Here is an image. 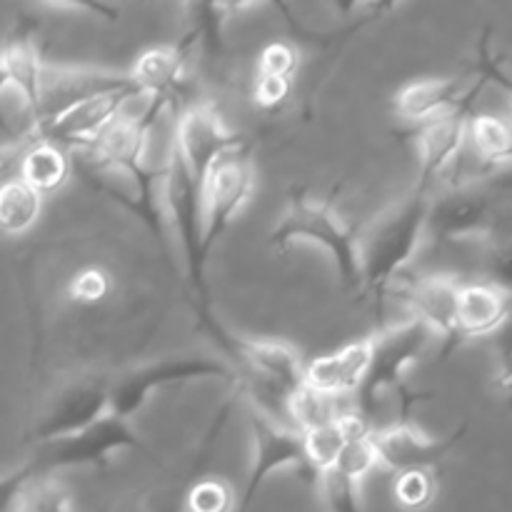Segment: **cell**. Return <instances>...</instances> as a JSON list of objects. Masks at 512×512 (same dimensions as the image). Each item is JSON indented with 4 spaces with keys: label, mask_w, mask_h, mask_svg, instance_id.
Returning a JSON list of instances; mask_svg holds the SVG:
<instances>
[{
    "label": "cell",
    "mask_w": 512,
    "mask_h": 512,
    "mask_svg": "<svg viewBox=\"0 0 512 512\" xmlns=\"http://www.w3.org/2000/svg\"><path fill=\"white\" fill-rule=\"evenodd\" d=\"M430 195L415 190L395 208H388L365 238H360V293L383 305V298L418 255L428 235Z\"/></svg>",
    "instance_id": "obj_1"
},
{
    "label": "cell",
    "mask_w": 512,
    "mask_h": 512,
    "mask_svg": "<svg viewBox=\"0 0 512 512\" xmlns=\"http://www.w3.org/2000/svg\"><path fill=\"white\" fill-rule=\"evenodd\" d=\"M293 243L323 248L333 258L345 290L360 293V235L340 218L333 205L310 198L303 190L290 193L288 205L270 233V245L283 250Z\"/></svg>",
    "instance_id": "obj_2"
},
{
    "label": "cell",
    "mask_w": 512,
    "mask_h": 512,
    "mask_svg": "<svg viewBox=\"0 0 512 512\" xmlns=\"http://www.w3.org/2000/svg\"><path fill=\"white\" fill-rule=\"evenodd\" d=\"M190 380H225L238 383V373L225 358H213L205 353L170 355V358L150 360L140 368L128 370L118 380H110V413L130 420L145 408L155 393L170 385L190 383Z\"/></svg>",
    "instance_id": "obj_3"
},
{
    "label": "cell",
    "mask_w": 512,
    "mask_h": 512,
    "mask_svg": "<svg viewBox=\"0 0 512 512\" xmlns=\"http://www.w3.org/2000/svg\"><path fill=\"white\" fill-rule=\"evenodd\" d=\"M430 338H433V333L415 318L400 320V323L383 328L378 335L368 338V373H365L363 383L355 393L360 418L368 420V415H373L375 405L388 390H403L405 373H408L410 365L418 363L420 355L428 348Z\"/></svg>",
    "instance_id": "obj_4"
},
{
    "label": "cell",
    "mask_w": 512,
    "mask_h": 512,
    "mask_svg": "<svg viewBox=\"0 0 512 512\" xmlns=\"http://www.w3.org/2000/svg\"><path fill=\"white\" fill-rule=\"evenodd\" d=\"M173 143L175 153H178L180 163L188 170L193 188L198 190L200 198H203L205 183H208V175L213 173L215 165L225 155L245 150L240 135H235L223 123L218 110L208 103L180 105L178 115H175Z\"/></svg>",
    "instance_id": "obj_5"
},
{
    "label": "cell",
    "mask_w": 512,
    "mask_h": 512,
    "mask_svg": "<svg viewBox=\"0 0 512 512\" xmlns=\"http://www.w3.org/2000/svg\"><path fill=\"white\" fill-rule=\"evenodd\" d=\"M120 450H133V453L153 455L145 440L133 430L130 420L118 418L115 413H105L80 433L60 438L55 443L43 445V463L35 460V465H43L48 470L65 468H103L110 455Z\"/></svg>",
    "instance_id": "obj_6"
},
{
    "label": "cell",
    "mask_w": 512,
    "mask_h": 512,
    "mask_svg": "<svg viewBox=\"0 0 512 512\" xmlns=\"http://www.w3.org/2000/svg\"><path fill=\"white\" fill-rule=\"evenodd\" d=\"M255 173L245 150L230 153L208 175L203 190V218H200V258L208 265L210 250L228 233L240 210L253 195Z\"/></svg>",
    "instance_id": "obj_7"
},
{
    "label": "cell",
    "mask_w": 512,
    "mask_h": 512,
    "mask_svg": "<svg viewBox=\"0 0 512 512\" xmlns=\"http://www.w3.org/2000/svg\"><path fill=\"white\" fill-rule=\"evenodd\" d=\"M248 420L250 438H253V468H250L243 498H240L235 512H250L263 485L280 470H295L308 483L315 480L313 470H310L308 460H305L303 435L275 423L273 418H268V415H263L255 408L248 410Z\"/></svg>",
    "instance_id": "obj_8"
},
{
    "label": "cell",
    "mask_w": 512,
    "mask_h": 512,
    "mask_svg": "<svg viewBox=\"0 0 512 512\" xmlns=\"http://www.w3.org/2000/svg\"><path fill=\"white\" fill-rule=\"evenodd\" d=\"M140 95V90L135 88L133 80H128L115 88L103 90V93H95L90 98L78 100V103L68 105L60 113L50 115L48 120L38 125V135L35 138L45 140V143H53L58 148H75L83 150L85 145L93 143L115 118L125 110V105L133 103Z\"/></svg>",
    "instance_id": "obj_9"
},
{
    "label": "cell",
    "mask_w": 512,
    "mask_h": 512,
    "mask_svg": "<svg viewBox=\"0 0 512 512\" xmlns=\"http://www.w3.org/2000/svg\"><path fill=\"white\" fill-rule=\"evenodd\" d=\"M465 433H468V425L455 430L448 438H430L408 420H400L385 428H370L368 443L373 448L375 465H383L393 473H410V470L430 473L465 438Z\"/></svg>",
    "instance_id": "obj_10"
},
{
    "label": "cell",
    "mask_w": 512,
    "mask_h": 512,
    "mask_svg": "<svg viewBox=\"0 0 512 512\" xmlns=\"http://www.w3.org/2000/svg\"><path fill=\"white\" fill-rule=\"evenodd\" d=\"M110 410V380L83 378L73 380L50 398L43 415L35 420L33 440L35 443H55L60 438L80 433L103 418Z\"/></svg>",
    "instance_id": "obj_11"
},
{
    "label": "cell",
    "mask_w": 512,
    "mask_h": 512,
    "mask_svg": "<svg viewBox=\"0 0 512 512\" xmlns=\"http://www.w3.org/2000/svg\"><path fill=\"white\" fill-rule=\"evenodd\" d=\"M495 205L483 188L473 183L450 185L448 190L430 195L428 235L440 243L483 238L493 233Z\"/></svg>",
    "instance_id": "obj_12"
},
{
    "label": "cell",
    "mask_w": 512,
    "mask_h": 512,
    "mask_svg": "<svg viewBox=\"0 0 512 512\" xmlns=\"http://www.w3.org/2000/svg\"><path fill=\"white\" fill-rule=\"evenodd\" d=\"M473 98L463 100L458 108L448 110L440 118L420 125L415 143H418L420 158V183L415 190L430 195V185L443 178L465 153V135H468V120Z\"/></svg>",
    "instance_id": "obj_13"
},
{
    "label": "cell",
    "mask_w": 512,
    "mask_h": 512,
    "mask_svg": "<svg viewBox=\"0 0 512 512\" xmlns=\"http://www.w3.org/2000/svg\"><path fill=\"white\" fill-rule=\"evenodd\" d=\"M460 280L450 275H425V278L405 280L403 285H393L390 290L403 298L410 308V318L420 320L433 335L445 340L443 358L453 353V328H455V305H458Z\"/></svg>",
    "instance_id": "obj_14"
},
{
    "label": "cell",
    "mask_w": 512,
    "mask_h": 512,
    "mask_svg": "<svg viewBox=\"0 0 512 512\" xmlns=\"http://www.w3.org/2000/svg\"><path fill=\"white\" fill-rule=\"evenodd\" d=\"M510 290L500 283H463L455 305L453 350L468 340L493 335L508 323Z\"/></svg>",
    "instance_id": "obj_15"
},
{
    "label": "cell",
    "mask_w": 512,
    "mask_h": 512,
    "mask_svg": "<svg viewBox=\"0 0 512 512\" xmlns=\"http://www.w3.org/2000/svg\"><path fill=\"white\" fill-rule=\"evenodd\" d=\"M125 80H128V73L43 65V73H40L38 120L43 123V120H48L50 115L68 108V105L90 98V95L95 93H103V90L108 88H115V85L125 83Z\"/></svg>",
    "instance_id": "obj_16"
},
{
    "label": "cell",
    "mask_w": 512,
    "mask_h": 512,
    "mask_svg": "<svg viewBox=\"0 0 512 512\" xmlns=\"http://www.w3.org/2000/svg\"><path fill=\"white\" fill-rule=\"evenodd\" d=\"M193 43L188 35L175 45L145 50L128 73L135 88L148 98L178 103L188 83V50Z\"/></svg>",
    "instance_id": "obj_17"
},
{
    "label": "cell",
    "mask_w": 512,
    "mask_h": 512,
    "mask_svg": "<svg viewBox=\"0 0 512 512\" xmlns=\"http://www.w3.org/2000/svg\"><path fill=\"white\" fill-rule=\"evenodd\" d=\"M370 363V340H355L330 355L305 363V385L328 398L358 393Z\"/></svg>",
    "instance_id": "obj_18"
},
{
    "label": "cell",
    "mask_w": 512,
    "mask_h": 512,
    "mask_svg": "<svg viewBox=\"0 0 512 512\" xmlns=\"http://www.w3.org/2000/svg\"><path fill=\"white\" fill-rule=\"evenodd\" d=\"M473 95L465 93L463 78L415 80V83H408L395 95V115L405 123L420 128V125L445 115L448 110L458 108L463 100L473 98Z\"/></svg>",
    "instance_id": "obj_19"
},
{
    "label": "cell",
    "mask_w": 512,
    "mask_h": 512,
    "mask_svg": "<svg viewBox=\"0 0 512 512\" xmlns=\"http://www.w3.org/2000/svg\"><path fill=\"white\" fill-rule=\"evenodd\" d=\"M38 123V98L0 53V133L8 143H30L38 135Z\"/></svg>",
    "instance_id": "obj_20"
},
{
    "label": "cell",
    "mask_w": 512,
    "mask_h": 512,
    "mask_svg": "<svg viewBox=\"0 0 512 512\" xmlns=\"http://www.w3.org/2000/svg\"><path fill=\"white\" fill-rule=\"evenodd\" d=\"M370 430L368 420L360 418L358 413H343L333 423L315 428L303 435L305 460H308L313 478H318L323 470H330L340 460V455L348 450L350 443L363 438ZM315 483V480H313Z\"/></svg>",
    "instance_id": "obj_21"
},
{
    "label": "cell",
    "mask_w": 512,
    "mask_h": 512,
    "mask_svg": "<svg viewBox=\"0 0 512 512\" xmlns=\"http://www.w3.org/2000/svg\"><path fill=\"white\" fill-rule=\"evenodd\" d=\"M70 170H73L70 168V158L65 155L63 148L35 138L25 145L15 178L23 180L28 188H33L43 198V195L58 193L68 183Z\"/></svg>",
    "instance_id": "obj_22"
},
{
    "label": "cell",
    "mask_w": 512,
    "mask_h": 512,
    "mask_svg": "<svg viewBox=\"0 0 512 512\" xmlns=\"http://www.w3.org/2000/svg\"><path fill=\"white\" fill-rule=\"evenodd\" d=\"M465 148L473 150L475 160L488 170H503L512 158V130L510 123L500 115L480 113L470 115Z\"/></svg>",
    "instance_id": "obj_23"
},
{
    "label": "cell",
    "mask_w": 512,
    "mask_h": 512,
    "mask_svg": "<svg viewBox=\"0 0 512 512\" xmlns=\"http://www.w3.org/2000/svg\"><path fill=\"white\" fill-rule=\"evenodd\" d=\"M43 198L20 178L0 183V235H23L38 223Z\"/></svg>",
    "instance_id": "obj_24"
},
{
    "label": "cell",
    "mask_w": 512,
    "mask_h": 512,
    "mask_svg": "<svg viewBox=\"0 0 512 512\" xmlns=\"http://www.w3.org/2000/svg\"><path fill=\"white\" fill-rule=\"evenodd\" d=\"M340 415H343V410H340L338 398L315 393L308 385H303L298 393H293L285 400V420H288V428L300 435L310 433L315 428H323V425L333 423Z\"/></svg>",
    "instance_id": "obj_25"
},
{
    "label": "cell",
    "mask_w": 512,
    "mask_h": 512,
    "mask_svg": "<svg viewBox=\"0 0 512 512\" xmlns=\"http://www.w3.org/2000/svg\"><path fill=\"white\" fill-rule=\"evenodd\" d=\"M360 483L363 480H358L355 475L340 468H330L315 478L313 488L318 490L325 512H365L360 503Z\"/></svg>",
    "instance_id": "obj_26"
},
{
    "label": "cell",
    "mask_w": 512,
    "mask_h": 512,
    "mask_svg": "<svg viewBox=\"0 0 512 512\" xmlns=\"http://www.w3.org/2000/svg\"><path fill=\"white\" fill-rule=\"evenodd\" d=\"M295 73H298V50L290 43H270L265 45L263 53L258 58V78H273L293 83Z\"/></svg>",
    "instance_id": "obj_27"
},
{
    "label": "cell",
    "mask_w": 512,
    "mask_h": 512,
    "mask_svg": "<svg viewBox=\"0 0 512 512\" xmlns=\"http://www.w3.org/2000/svg\"><path fill=\"white\" fill-rule=\"evenodd\" d=\"M185 508L188 512H233V493L223 480H200L188 490Z\"/></svg>",
    "instance_id": "obj_28"
},
{
    "label": "cell",
    "mask_w": 512,
    "mask_h": 512,
    "mask_svg": "<svg viewBox=\"0 0 512 512\" xmlns=\"http://www.w3.org/2000/svg\"><path fill=\"white\" fill-rule=\"evenodd\" d=\"M393 493L403 508L423 510L425 505H430V500H433L435 485H433V478H430V473H423V470H410V473H398Z\"/></svg>",
    "instance_id": "obj_29"
},
{
    "label": "cell",
    "mask_w": 512,
    "mask_h": 512,
    "mask_svg": "<svg viewBox=\"0 0 512 512\" xmlns=\"http://www.w3.org/2000/svg\"><path fill=\"white\" fill-rule=\"evenodd\" d=\"M15 512H73V508H70L68 493L60 485L45 483L23 493Z\"/></svg>",
    "instance_id": "obj_30"
},
{
    "label": "cell",
    "mask_w": 512,
    "mask_h": 512,
    "mask_svg": "<svg viewBox=\"0 0 512 512\" xmlns=\"http://www.w3.org/2000/svg\"><path fill=\"white\" fill-rule=\"evenodd\" d=\"M110 293V278L100 268H85L70 283V295L75 303L93 305L100 303Z\"/></svg>",
    "instance_id": "obj_31"
},
{
    "label": "cell",
    "mask_w": 512,
    "mask_h": 512,
    "mask_svg": "<svg viewBox=\"0 0 512 512\" xmlns=\"http://www.w3.org/2000/svg\"><path fill=\"white\" fill-rule=\"evenodd\" d=\"M35 473H38V465H35V460H30V463L23 465L20 470H15V473L3 475V478H0V512L10 510L13 508L15 500L23 498L25 488L33 483Z\"/></svg>",
    "instance_id": "obj_32"
},
{
    "label": "cell",
    "mask_w": 512,
    "mask_h": 512,
    "mask_svg": "<svg viewBox=\"0 0 512 512\" xmlns=\"http://www.w3.org/2000/svg\"><path fill=\"white\" fill-rule=\"evenodd\" d=\"M290 88L293 83H285V80H273V78H255L253 98L260 108L275 110L288 100Z\"/></svg>",
    "instance_id": "obj_33"
},
{
    "label": "cell",
    "mask_w": 512,
    "mask_h": 512,
    "mask_svg": "<svg viewBox=\"0 0 512 512\" xmlns=\"http://www.w3.org/2000/svg\"><path fill=\"white\" fill-rule=\"evenodd\" d=\"M163 512H180V503H173V505H168V508H165Z\"/></svg>",
    "instance_id": "obj_34"
}]
</instances>
